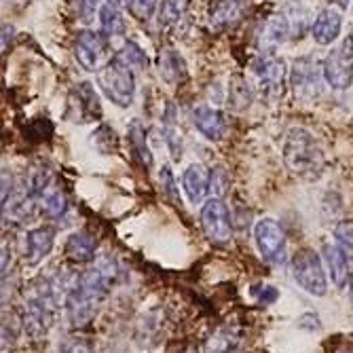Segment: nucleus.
<instances>
[{"mask_svg":"<svg viewBox=\"0 0 353 353\" xmlns=\"http://www.w3.org/2000/svg\"><path fill=\"white\" fill-rule=\"evenodd\" d=\"M229 186V174L224 168H214L210 172V190L214 192V197H222L224 190Z\"/></svg>","mask_w":353,"mask_h":353,"instance_id":"32","label":"nucleus"},{"mask_svg":"<svg viewBox=\"0 0 353 353\" xmlns=\"http://www.w3.org/2000/svg\"><path fill=\"white\" fill-rule=\"evenodd\" d=\"M154 9H157V0H132V5H130L132 15L140 21L150 19Z\"/></svg>","mask_w":353,"mask_h":353,"instance_id":"34","label":"nucleus"},{"mask_svg":"<svg viewBox=\"0 0 353 353\" xmlns=\"http://www.w3.org/2000/svg\"><path fill=\"white\" fill-rule=\"evenodd\" d=\"M100 32L106 41L117 39L125 32V19L119 11V7L112 5H104L100 9Z\"/></svg>","mask_w":353,"mask_h":353,"instance_id":"23","label":"nucleus"},{"mask_svg":"<svg viewBox=\"0 0 353 353\" xmlns=\"http://www.w3.org/2000/svg\"><path fill=\"white\" fill-rule=\"evenodd\" d=\"M239 339L233 330H218L205 345V353H235Z\"/></svg>","mask_w":353,"mask_h":353,"instance_id":"26","label":"nucleus"},{"mask_svg":"<svg viewBox=\"0 0 353 353\" xmlns=\"http://www.w3.org/2000/svg\"><path fill=\"white\" fill-rule=\"evenodd\" d=\"M243 15L241 0H220L210 13V26L218 32L233 28Z\"/></svg>","mask_w":353,"mask_h":353,"instance_id":"19","label":"nucleus"},{"mask_svg":"<svg viewBox=\"0 0 353 353\" xmlns=\"http://www.w3.org/2000/svg\"><path fill=\"white\" fill-rule=\"evenodd\" d=\"M57 353H93V345L89 339L83 336H72L68 341H63Z\"/></svg>","mask_w":353,"mask_h":353,"instance_id":"33","label":"nucleus"},{"mask_svg":"<svg viewBox=\"0 0 353 353\" xmlns=\"http://www.w3.org/2000/svg\"><path fill=\"white\" fill-rule=\"evenodd\" d=\"M121 269L110 256H98L91 269L77 275L70 292L66 296L68 322L72 328H87L95 315L100 313L102 303L108 296V290L119 281Z\"/></svg>","mask_w":353,"mask_h":353,"instance_id":"1","label":"nucleus"},{"mask_svg":"<svg viewBox=\"0 0 353 353\" xmlns=\"http://www.w3.org/2000/svg\"><path fill=\"white\" fill-rule=\"evenodd\" d=\"M21 330H23L21 317H17L13 313H9V317H7V313H5V317H3V349H7V345L9 347L15 345Z\"/></svg>","mask_w":353,"mask_h":353,"instance_id":"29","label":"nucleus"},{"mask_svg":"<svg viewBox=\"0 0 353 353\" xmlns=\"http://www.w3.org/2000/svg\"><path fill=\"white\" fill-rule=\"evenodd\" d=\"M324 79L332 89H347L353 83V47L349 41L330 51V55L326 57Z\"/></svg>","mask_w":353,"mask_h":353,"instance_id":"10","label":"nucleus"},{"mask_svg":"<svg viewBox=\"0 0 353 353\" xmlns=\"http://www.w3.org/2000/svg\"><path fill=\"white\" fill-rule=\"evenodd\" d=\"M275 299H277V290H275V288L273 285H263V292L259 294V301L263 305H271Z\"/></svg>","mask_w":353,"mask_h":353,"instance_id":"36","label":"nucleus"},{"mask_svg":"<svg viewBox=\"0 0 353 353\" xmlns=\"http://www.w3.org/2000/svg\"><path fill=\"white\" fill-rule=\"evenodd\" d=\"M190 7V0H161L159 5V26L178 23Z\"/></svg>","mask_w":353,"mask_h":353,"instance_id":"24","label":"nucleus"},{"mask_svg":"<svg viewBox=\"0 0 353 353\" xmlns=\"http://www.w3.org/2000/svg\"><path fill=\"white\" fill-rule=\"evenodd\" d=\"M290 34V23L283 15L269 17L259 32V49L263 55H273V51Z\"/></svg>","mask_w":353,"mask_h":353,"instance_id":"15","label":"nucleus"},{"mask_svg":"<svg viewBox=\"0 0 353 353\" xmlns=\"http://www.w3.org/2000/svg\"><path fill=\"white\" fill-rule=\"evenodd\" d=\"M66 117L77 123L85 121H98L102 117V106L98 100V93L91 87V83L83 81L77 83L68 95V110Z\"/></svg>","mask_w":353,"mask_h":353,"instance_id":"9","label":"nucleus"},{"mask_svg":"<svg viewBox=\"0 0 353 353\" xmlns=\"http://www.w3.org/2000/svg\"><path fill=\"white\" fill-rule=\"evenodd\" d=\"M235 353H237V351H235Z\"/></svg>","mask_w":353,"mask_h":353,"instance_id":"42","label":"nucleus"},{"mask_svg":"<svg viewBox=\"0 0 353 353\" xmlns=\"http://www.w3.org/2000/svg\"><path fill=\"white\" fill-rule=\"evenodd\" d=\"M283 161L292 174L313 180L324 170V152L311 132L296 127V130H290L285 138Z\"/></svg>","mask_w":353,"mask_h":353,"instance_id":"2","label":"nucleus"},{"mask_svg":"<svg viewBox=\"0 0 353 353\" xmlns=\"http://www.w3.org/2000/svg\"><path fill=\"white\" fill-rule=\"evenodd\" d=\"M159 184H161L163 195H165L174 205H178V203H180V195H178L176 178H174V172H172L168 165H165V168H161V172H159Z\"/></svg>","mask_w":353,"mask_h":353,"instance_id":"30","label":"nucleus"},{"mask_svg":"<svg viewBox=\"0 0 353 353\" xmlns=\"http://www.w3.org/2000/svg\"><path fill=\"white\" fill-rule=\"evenodd\" d=\"M192 123H195L197 130L212 142H218L227 134V119L218 108L212 106H197L192 108Z\"/></svg>","mask_w":353,"mask_h":353,"instance_id":"12","label":"nucleus"},{"mask_svg":"<svg viewBox=\"0 0 353 353\" xmlns=\"http://www.w3.org/2000/svg\"><path fill=\"white\" fill-rule=\"evenodd\" d=\"M127 140H130V148H132L134 157L140 161V165L152 168V152L146 142V130L140 121H134L130 125V130H127Z\"/></svg>","mask_w":353,"mask_h":353,"instance_id":"22","label":"nucleus"},{"mask_svg":"<svg viewBox=\"0 0 353 353\" xmlns=\"http://www.w3.org/2000/svg\"><path fill=\"white\" fill-rule=\"evenodd\" d=\"M341 28H343V15L339 9L330 7V9H324L319 13L311 26V37L317 45H332L339 34H341Z\"/></svg>","mask_w":353,"mask_h":353,"instance_id":"13","label":"nucleus"},{"mask_svg":"<svg viewBox=\"0 0 353 353\" xmlns=\"http://www.w3.org/2000/svg\"><path fill=\"white\" fill-rule=\"evenodd\" d=\"M100 7V0H77V9L83 21H91Z\"/></svg>","mask_w":353,"mask_h":353,"instance_id":"35","label":"nucleus"},{"mask_svg":"<svg viewBox=\"0 0 353 353\" xmlns=\"http://www.w3.org/2000/svg\"><path fill=\"white\" fill-rule=\"evenodd\" d=\"M254 241L261 256L269 265H283L288 261V239L281 224L273 218H265L254 227Z\"/></svg>","mask_w":353,"mask_h":353,"instance_id":"6","label":"nucleus"},{"mask_svg":"<svg viewBox=\"0 0 353 353\" xmlns=\"http://www.w3.org/2000/svg\"><path fill=\"white\" fill-rule=\"evenodd\" d=\"M159 74L168 85H178L186 79V63L182 55L174 49H163L159 53Z\"/></svg>","mask_w":353,"mask_h":353,"instance_id":"20","label":"nucleus"},{"mask_svg":"<svg viewBox=\"0 0 353 353\" xmlns=\"http://www.w3.org/2000/svg\"><path fill=\"white\" fill-rule=\"evenodd\" d=\"M55 243V231L51 227H39L32 229L26 235V263L39 265L51 254Z\"/></svg>","mask_w":353,"mask_h":353,"instance_id":"14","label":"nucleus"},{"mask_svg":"<svg viewBox=\"0 0 353 353\" xmlns=\"http://www.w3.org/2000/svg\"><path fill=\"white\" fill-rule=\"evenodd\" d=\"M108 5H112V7H130L132 0H108Z\"/></svg>","mask_w":353,"mask_h":353,"instance_id":"38","label":"nucleus"},{"mask_svg":"<svg viewBox=\"0 0 353 353\" xmlns=\"http://www.w3.org/2000/svg\"><path fill=\"white\" fill-rule=\"evenodd\" d=\"M182 186L190 203H203L210 192V172L201 163H192L182 174Z\"/></svg>","mask_w":353,"mask_h":353,"instance_id":"16","label":"nucleus"},{"mask_svg":"<svg viewBox=\"0 0 353 353\" xmlns=\"http://www.w3.org/2000/svg\"><path fill=\"white\" fill-rule=\"evenodd\" d=\"M95 250H98V239L87 229H81L72 233L66 241V256L68 261L83 265V263H93L95 261Z\"/></svg>","mask_w":353,"mask_h":353,"instance_id":"17","label":"nucleus"},{"mask_svg":"<svg viewBox=\"0 0 353 353\" xmlns=\"http://www.w3.org/2000/svg\"><path fill=\"white\" fill-rule=\"evenodd\" d=\"M11 267V248H7V241H3V279H7V275Z\"/></svg>","mask_w":353,"mask_h":353,"instance_id":"37","label":"nucleus"},{"mask_svg":"<svg viewBox=\"0 0 353 353\" xmlns=\"http://www.w3.org/2000/svg\"><path fill=\"white\" fill-rule=\"evenodd\" d=\"M349 299H351V305H353V275L349 279Z\"/></svg>","mask_w":353,"mask_h":353,"instance_id":"39","label":"nucleus"},{"mask_svg":"<svg viewBox=\"0 0 353 353\" xmlns=\"http://www.w3.org/2000/svg\"><path fill=\"white\" fill-rule=\"evenodd\" d=\"M254 77L259 81L261 93L267 100H279L285 89V79H288V70H285V61L281 57L275 55H263L252 63Z\"/></svg>","mask_w":353,"mask_h":353,"instance_id":"7","label":"nucleus"},{"mask_svg":"<svg viewBox=\"0 0 353 353\" xmlns=\"http://www.w3.org/2000/svg\"><path fill=\"white\" fill-rule=\"evenodd\" d=\"M68 210V201L59 188H49L41 199V212L49 218H61Z\"/></svg>","mask_w":353,"mask_h":353,"instance_id":"25","label":"nucleus"},{"mask_svg":"<svg viewBox=\"0 0 353 353\" xmlns=\"http://www.w3.org/2000/svg\"><path fill=\"white\" fill-rule=\"evenodd\" d=\"M322 77L324 66H319L315 57H299L292 61L290 85L294 98L301 102H311L322 93Z\"/></svg>","mask_w":353,"mask_h":353,"instance_id":"5","label":"nucleus"},{"mask_svg":"<svg viewBox=\"0 0 353 353\" xmlns=\"http://www.w3.org/2000/svg\"><path fill=\"white\" fill-rule=\"evenodd\" d=\"M93 138H91V144L98 148L100 152H104V154H108L112 148H110V144H114L117 142V138H114V132L110 130V127H106V125H102L98 132H93L91 134Z\"/></svg>","mask_w":353,"mask_h":353,"instance_id":"31","label":"nucleus"},{"mask_svg":"<svg viewBox=\"0 0 353 353\" xmlns=\"http://www.w3.org/2000/svg\"><path fill=\"white\" fill-rule=\"evenodd\" d=\"M324 261H326V267H328V273H330V279L334 281V285H339V288L347 285L353 275V265L339 250L336 243L324 245Z\"/></svg>","mask_w":353,"mask_h":353,"instance_id":"18","label":"nucleus"},{"mask_svg":"<svg viewBox=\"0 0 353 353\" xmlns=\"http://www.w3.org/2000/svg\"><path fill=\"white\" fill-rule=\"evenodd\" d=\"M347 41H349V43H351V47H353V37H351V39H347Z\"/></svg>","mask_w":353,"mask_h":353,"instance_id":"40","label":"nucleus"},{"mask_svg":"<svg viewBox=\"0 0 353 353\" xmlns=\"http://www.w3.org/2000/svg\"><path fill=\"white\" fill-rule=\"evenodd\" d=\"M130 66H136V68H142V70H146L148 68V57H146V53L142 51V47L140 45H136L134 41H127L125 45H123V51L119 53Z\"/></svg>","mask_w":353,"mask_h":353,"instance_id":"28","label":"nucleus"},{"mask_svg":"<svg viewBox=\"0 0 353 353\" xmlns=\"http://www.w3.org/2000/svg\"><path fill=\"white\" fill-rule=\"evenodd\" d=\"M201 229L212 243H227L233 237L229 208L220 197H212L201 208Z\"/></svg>","mask_w":353,"mask_h":353,"instance_id":"8","label":"nucleus"},{"mask_svg":"<svg viewBox=\"0 0 353 353\" xmlns=\"http://www.w3.org/2000/svg\"><path fill=\"white\" fill-rule=\"evenodd\" d=\"M108 41L102 37V32H93V30H83L79 32V37L74 41V55L77 61L85 70H100V63L104 59Z\"/></svg>","mask_w":353,"mask_h":353,"instance_id":"11","label":"nucleus"},{"mask_svg":"<svg viewBox=\"0 0 353 353\" xmlns=\"http://www.w3.org/2000/svg\"><path fill=\"white\" fill-rule=\"evenodd\" d=\"M334 243L339 245V250L353 265V224H349V222L339 224V227L334 229Z\"/></svg>","mask_w":353,"mask_h":353,"instance_id":"27","label":"nucleus"},{"mask_svg":"<svg viewBox=\"0 0 353 353\" xmlns=\"http://www.w3.org/2000/svg\"><path fill=\"white\" fill-rule=\"evenodd\" d=\"M254 102V89L241 74H233L229 81V95H227V104L233 112H243L250 108Z\"/></svg>","mask_w":353,"mask_h":353,"instance_id":"21","label":"nucleus"},{"mask_svg":"<svg viewBox=\"0 0 353 353\" xmlns=\"http://www.w3.org/2000/svg\"><path fill=\"white\" fill-rule=\"evenodd\" d=\"M345 353H353V351H345Z\"/></svg>","mask_w":353,"mask_h":353,"instance_id":"41","label":"nucleus"},{"mask_svg":"<svg viewBox=\"0 0 353 353\" xmlns=\"http://www.w3.org/2000/svg\"><path fill=\"white\" fill-rule=\"evenodd\" d=\"M98 85L106 98L117 106L121 108L132 106L136 95V79L132 66L121 55H114L98 70Z\"/></svg>","mask_w":353,"mask_h":353,"instance_id":"3","label":"nucleus"},{"mask_svg":"<svg viewBox=\"0 0 353 353\" xmlns=\"http://www.w3.org/2000/svg\"><path fill=\"white\" fill-rule=\"evenodd\" d=\"M292 275L305 292L313 296H324L328 292V277L322 259L313 250H301L292 259Z\"/></svg>","mask_w":353,"mask_h":353,"instance_id":"4","label":"nucleus"}]
</instances>
